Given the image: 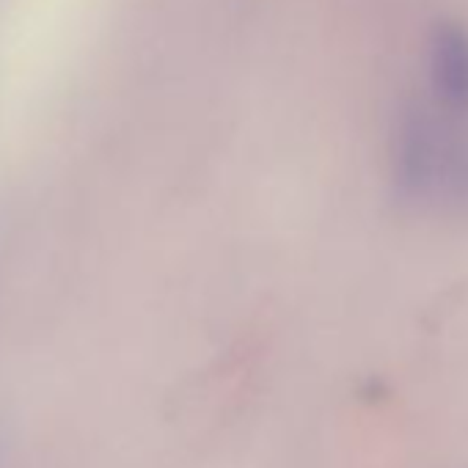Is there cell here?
Masks as SVG:
<instances>
[{
    "instance_id": "obj_1",
    "label": "cell",
    "mask_w": 468,
    "mask_h": 468,
    "mask_svg": "<svg viewBox=\"0 0 468 468\" xmlns=\"http://www.w3.org/2000/svg\"><path fill=\"white\" fill-rule=\"evenodd\" d=\"M394 185L405 201L468 209V108L408 102L394 138Z\"/></svg>"
},
{
    "instance_id": "obj_2",
    "label": "cell",
    "mask_w": 468,
    "mask_h": 468,
    "mask_svg": "<svg viewBox=\"0 0 468 468\" xmlns=\"http://www.w3.org/2000/svg\"><path fill=\"white\" fill-rule=\"evenodd\" d=\"M424 91L438 108H468V28L438 23L424 45Z\"/></svg>"
}]
</instances>
